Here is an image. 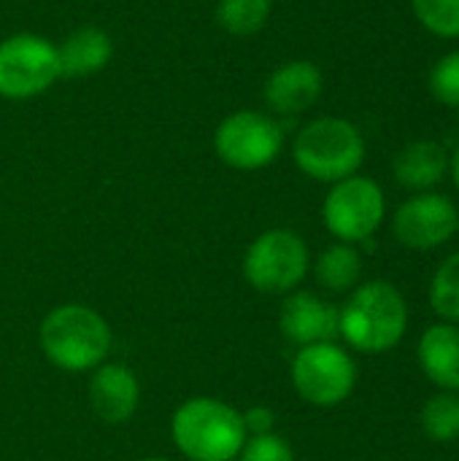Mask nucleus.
Returning <instances> with one entry per match:
<instances>
[{
    "instance_id": "nucleus-22",
    "label": "nucleus",
    "mask_w": 459,
    "mask_h": 461,
    "mask_svg": "<svg viewBox=\"0 0 459 461\" xmlns=\"http://www.w3.org/2000/svg\"><path fill=\"white\" fill-rule=\"evenodd\" d=\"M430 92L438 103L459 108V51L444 54L430 70Z\"/></svg>"
},
{
    "instance_id": "nucleus-26",
    "label": "nucleus",
    "mask_w": 459,
    "mask_h": 461,
    "mask_svg": "<svg viewBox=\"0 0 459 461\" xmlns=\"http://www.w3.org/2000/svg\"><path fill=\"white\" fill-rule=\"evenodd\" d=\"M141 461H168V459H141Z\"/></svg>"
},
{
    "instance_id": "nucleus-7",
    "label": "nucleus",
    "mask_w": 459,
    "mask_h": 461,
    "mask_svg": "<svg viewBox=\"0 0 459 461\" xmlns=\"http://www.w3.org/2000/svg\"><path fill=\"white\" fill-rule=\"evenodd\" d=\"M354 359L335 343L306 346L292 362V386L308 405L335 408L354 392Z\"/></svg>"
},
{
    "instance_id": "nucleus-8",
    "label": "nucleus",
    "mask_w": 459,
    "mask_h": 461,
    "mask_svg": "<svg viewBox=\"0 0 459 461\" xmlns=\"http://www.w3.org/2000/svg\"><path fill=\"white\" fill-rule=\"evenodd\" d=\"M60 78L57 46L41 35L19 32L0 43V97L24 100Z\"/></svg>"
},
{
    "instance_id": "nucleus-25",
    "label": "nucleus",
    "mask_w": 459,
    "mask_h": 461,
    "mask_svg": "<svg viewBox=\"0 0 459 461\" xmlns=\"http://www.w3.org/2000/svg\"><path fill=\"white\" fill-rule=\"evenodd\" d=\"M449 170H452V176H454V184H457V189H459V149L454 151V157L449 159Z\"/></svg>"
},
{
    "instance_id": "nucleus-19",
    "label": "nucleus",
    "mask_w": 459,
    "mask_h": 461,
    "mask_svg": "<svg viewBox=\"0 0 459 461\" xmlns=\"http://www.w3.org/2000/svg\"><path fill=\"white\" fill-rule=\"evenodd\" d=\"M422 429L436 443L459 438V392H438L422 408Z\"/></svg>"
},
{
    "instance_id": "nucleus-18",
    "label": "nucleus",
    "mask_w": 459,
    "mask_h": 461,
    "mask_svg": "<svg viewBox=\"0 0 459 461\" xmlns=\"http://www.w3.org/2000/svg\"><path fill=\"white\" fill-rule=\"evenodd\" d=\"M271 16V0H219L216 22L230 35H254Z\"/></svg>"
},
{
    "instance_id": "nucleus-11",
    "label": "nucleus",
    "mask_w": 459,
    "mask_h": 461,
    "mask_svg": "<svg viewBox=\"0 0 459 461\" xmlns=\"http://www.w3.org/2000/svg\"><path fill=\"white\" fill-rule=\"evenodd\" d=\"M281 335L306 348L317 343H333L338 332V308L311 292H289L279 316Z\"/></svg>"
},
{
    "instance_id": "nucleus-5",
    "label": "nucleus",
    "mask_w": 459,
    "mask_h": 461,
    "mask_svg": "<svg viewBox=\"0 0 459 461\" xmlns=\"http://www.w3.org/2000/svg\"><path fill=\"white\" fill-rule=\"evenodd\" d=\"M308 246L292 230H268L243 257V278L262 294H289L308 273Z\"/></svg>"
},
{
    "instance_id": "nucleus-16",
    "label": "nucleus",
    "mask_w": 459,
    "mask_h": 461,
    "mask_svg": "<svg viewBox=\"0 0 459 461\" xmlns=\"http://www.w3.org/2000/svg\"><path fill=\"white\" fill-rule=\"evenodd\" d=\"M111 54H114L111 38L100 27H78L57 46L60 76L68 78L92 76L108 65Z\"/></svg>"
},
{
    "instance_id": "nucleus-4",
    "label": "nucleus",
    "mask_w": 459,
    "mask_h": 461,
    "mask_svg": "<svg viewBox=\"0 0 459 461\" xmlns=\"http://www.w3.org/2000/svg\"><path fill=\"white\" fill-rule=\"evenodd\" d=\"M295 165L314 181L338 184L365 162V138L363 132L341 116H322L308 122L292 146Z\"/></svg>"
},
{
    "instance_id": "nucleus-24",
    "label": "nucleus",
    "mask_w": 459,
    "mask_h": 461,
    "mask_svg": "<svg viewBox=\"0 0 459 461\" xmlns=\"http://www.w3.org/2000/svg\"><path fill=\"white\" fill-rule=\"evenodd\" d=\"M241 416H243L246 438H249V435H268V432H273L276 416H273V411H271V408L254 405V408H249V411H246V413H241Z\"/></svg>"
},
{
    "instance_id": "nucleus-2",
    "label": "nucleus",
    "mask_w": 459,
    "mask_h": 461,
    "mask_svg": "<svg viewBox=\"0 0 459 461\" xmlns=\"http://www.w3.org/2000/svg\"><path fill=\"white\" fill-rule=\"evenodd\" d=\"M38 343L54 367L84 373L100 367L111 351V327L95 308L68 303L46 313L38 330Z\"/></svg>"
},
{
    "instance_id": "nucleus-6",
    "label": "nucleus",
    "mask_w": 459,
    "mask_h": 461,
    "mask_svg": "<svg viewBox=\"0 0 459 461\" xmlns=\"http://www.w3.org/2000/svg\"><path fill=\"white\" fill-rule=\"evenodd\" d=\"M384 213H387L384 192L373 178L365 176H349L333 184L322 205L325 227L341 243L368 240L381 227Z\"/></svg>"
},
{
    "instance_id": "nucleus-9",
    "label": "nucleus",
    "mask_w": 459,
    "mask_h": 461,
    "mask_svg": "<svg viewBox=\"0 0 459 461\" xmlns=\"http://www.w3.org/2000/svg\"><path fill=\"white\" fill-rule=\"evenodd\" d=\"M214 146L225 165L235 170H260L281 154L284 132L276 119L260 111H238L216 127Z\"/></svg>"
},
{
    "instance_id": "nucleus-10",
    "label": "nucleus",
    "mask_w": 459,
    "mask_h": 461,
    "mask_svg": "<svg viewBox=\"0 0 459 461\" xmlns=\"http://www.w3.org/2000/svg\"><path fill=\"white\" fill-rule=\"evenodd\" d=\"M459 230L457 205L446 194L419 192L406 200L392 219L395 238L411 251H433L452 240Z\"/></svg>"
},
{
    "instance_id": "nucleus-1",
    "label": "nucleus",
    "mask_w": 459,
    "mask_h": 461,
    "mask_svg": "<svg viewBox=\"0 0 459 461\" xmlns=\"http://www.w3.org/2000/svg\"><path fill=\"white\" fill-rule=\"evenodd\" d=\"M409 327V305L390 281H368L354 289L338 311V332L363 354H384L395 348Z\"/></svg>"
},
{
    "instance_id": "nucleus-17",
    "label": "nucleus",
    "mask_w": 459,
    "mask_h": 461,
    "mask_svg": "<svg viewBox=\"0 0 459 461\" xmlns=\"http://www.w3.org/2000/svg\"><path fill=\"white\" fill-rule=\"evenodd\" d=\"M363 257L352 243H335L317 259V281L330 292H349L360 284Z\"/></svg>"
},
{
    "instance_id": "nucleus-3",
    "label": "nucleus",
    "mask_w": 459,
    "mask_h": 461,
    "mask_svg": "<svg viewBox=\"0 0 459 461\" xmlns=\"http://www.w3.org/2000/svg\"><path fill=\"white\" fill-rule=\"evenodd\" d=\"M170 435L176 448L192 461H233L246 443L243 416L214 397L187 400L173 413Z\"/></svg>"
},
{
    "instance_id": "nucleus-23",
    "label": "nucleus",
    "mask_w": 459,
    "mask_h": 461,
    "mask_svg": "<svg viewBox=\"0 0 459 461\" xmlns=\"http://www.w3.org/2000/svg\"><path fill=\"white\" fill-rule=\"evenodd\" d=\"M238 456L241 461H295L292 446L276 432L249 435Z\"/></svg>"
},
{
    "instance_id": "nucleus-20",
    "label": "nucleus",
    "mask_w": 459,
    "mask_h": 461,
    "mask_svg": "<svg viewBox=\"0 0 459 461\" xmlns=\"http://www.w3.org/2000/svg\"><path fill=\"white\" fill-rule=\"evenodd\" d=\"M430 305L441 319L459 324V251L446 257L436 270L430 281Z\"/></svg>"
},
{
    "instance_id": "nucleus-15",
    "label": "nucleus",
    "mask_w": 459,
    "mask_h": 461,
    "mask_svg": "<svg viewBox=\"0 0 459 461\" xmlns=\"http://www.w3.org/2000/svg\"><path fill=\"white\" fill-rule=\"evenodd\" d=\"M449 170V154L438 140H414L398 151L392 162L395 181L411 192H430L444 181Z\"/></svg>"
},
{
    "instance_id": "nucleus-13",
    "label": "nucleus",
    "mask_w": 459,
    "mask_h": 461,
    "mask_svg": "<svg viewBox=\"0 0 459 461\" xmlns=\"http://www.w3.org/2000/svg\"><path fill=\"white\" fill-rule=\"evenodd\" d=\"M322 70L308 59H292L268 76L265 100L279 113H300L322 97Z\"/></svg>"
},
{
    "instance_id": "nucleus-21",
    "label": "nucleus",
    "mask_w": 459,
    "mask_h": 461,
    "mask_svg": "<svg viewBox=\"0 0 459 461\" xmlns=\"http://www.w3.org/2000/svg\"><path fill=\"white\" fill-rule=\"evenodd\" d=\"M419 24L438 38H459V0H411Z\"/></svg>"
},
{
    "instance_id": "nucleus-12",
    "label": "nucleus",
    "mask_w": 459,
    "mask_h": 461,
    "mask_svg": "<svg viewBox=\"0 0 459 461\" xmlns=\"http://www.w3.org/2000/svg\"><path fill=\"white\" fill-rule=\"evenodd\" d=\"M141 402V386L130 367L103 365L89 381V408L106 424H124Z\"/></svg>"
},
{
    "instance_id": "nucleus-14",
    "label": "nucleus",
    "mask_w": 459,
    "mask_h": 461,
    "mask_svg": "<svg viewBox=\"0 0 459 461\" xmlns=\"http://www.w3.org/2000/svg\"><path fill=\"white\" fill-rule=\"evenodd\" d=\"M419 367L444 392H459V327L452 321L433 324L419 338Z\"/></svg>"
}]
</instances>
